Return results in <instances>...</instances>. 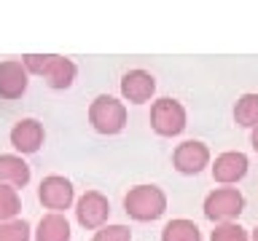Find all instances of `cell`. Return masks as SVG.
<instances>
[{
  "label": "cell",
  "mask_w": 258,
  "mask_h": 241,
  "mask_svg": "<svg viewBox=\"0 0 258 241\" xmlns=\"http://www.w3.org/2000/svg\"><path fill=\"white\" fill-rule=\"evenodd\" d=\"M22 64L27 72L43 75L51 88H70L73 80H76V72H78V67L70 59L56 56V54H24Z\"/></svg>",
  "instance_id": "obj_1"
},
{
  "label": "cell",
  "mask_w": 258,
  "mask_h": 241,
  "mask_svg": "<svg viewBox=\"0 0 258 241\" xmlns=\"http://www.w3.org/2000/svg\"><path fill=\"white\" fill-rule=\"evenodd\" d=\"M124 209L137 222H153L167 212V196L159 185H137L124 196Z\"/></svg>",
  "instance_id": "obj_2"
},
{
  "label": "cell",
  "mask_w": 258,
  "mask_h": 241,
  "mask_svg": "<svg viewBox=\"0 0 258 241\" xmlns=\"http://www.w3.org/2000/svg\"><path fill=\"white\" fill-rule=\"evenodd\" d=\"M89 124L100 134H118L126 126V107L110 94H100L89 104Z\"/></svg>",
  "instance_id": "obj_3"
},
{
  "label": "cell",
  "mask_w": 258,
  "mask_h": 241,
  "mask_svg": "<svg viewBox=\"0 0 258 241\" xmlns=\"http://www.w3.org/2000/svg\"><path fill=\"white\" fill-rule=\"evenodd\" d=\"M202 209H205L207 220H213L215 225L234 222L242 212H245V196H242L237 188H215V190L207 193Z\"/></svg>",
  "instance_id": "obj_4"
},
{
  "label": "cell",
  "mask_w": 258,
  "mask_h": 241,
  "mask_svg": "<svg viewBox=\"0 0 258 241\" xmlns=\"http://www.w3.org/2000/svg\"><path fill=\"white\" fill-rule=\"evenodd\" d=\"M151 129L159 137H177L185 129V107L172 96H161L151 104Z\"/></svg>",
  "instance_id": "obj_5"
},
{
  "label": "cell",
  "mask_w": 258,
  "mask_h": 241,
  "mask_svg": "<svg viewBox=\"0 0 258 241\" xmlns=\"http://www.w3.org/2000/svg\"><path fill=\"white\" fill-rule=\"evenodd\" d=\"M73 198H76V190H73V182L68 180V177L48 174L38 185V201L46 209H51L54 214H62L64 209H70Z\"/></svg>",
  "instance_id": "obj_6"
},
{
  "label": "cell",
  "mask_w": 258,
  "mask_h": 241,
  "mask_svg": "<svg viewBox=\"0 0 258 241\" xmlns=\"http://www.w3.org/2000/svg\"><path fill=\"white\" fill-rule=\"evenodd\" d=\"M108 214H110V204L100 190H86L76 204V220H78L81 228H86V230L105 228Z\"/></svg>",
  "instance_id": "obj_7"
},
{
  "label": "cell",
  "mask_w": 258,
  "mask_h": 241,
  "mask_svg": "<svg viewBox=\"0 0 258 241\" xmlns=\"http://www.w3.org/2000/svg\"><path fill=\"white\" fill-rule=\"evenodd\" d=\"M172 166L180 174H199L210 166V148L199 140H185L172 153Z\"/></svg>",
  "instance_id": "obj_8"
},
{
  "label": "cell",
  "mask_w": 258,
  "mask_h": 241,
  "mask_svg": "<svg viewBox=\"0 0 258 241\" xmlns=\"http://www.w3.org/2000/svg\"><path fill=\"white\" fill-rule=\"evenodd\" d=\"M247 169H250V161L245 153L226 150L213 161V180L221 185H237L239 180H245Z\"/></svg>",
  "instance_id": "obj_9"
},
{
  "label": "cell",
  "mask_w": 258,
  "mask_h": 241,
  "mask_svg": "<svg viewBox=\"0 0 258 241\" xmlns=\"http://www.w3.org/2000/svg\"><path fill=\"white\" fill-rule=\"evenodd\" d=\"M156 94V78L148 70H129L121 78V96L132 104H143Z\"/></svg>",
  "instance_id": "obj_10"
},
{
  "label": "cell",
  "mask_w": 258,
  "mask_h": 241,
  "mask_svg": "<svg viewBox=\"0 0 258 241\" xmlns=\"http://www.w3.org/2000/svg\"><path fill=\"white\" fill-rule=\"evenodd\" d=\"M43 137H46L43 124L35 118H22L19 124H14V129H11V145L22 153V156L38 153L40 145H43Z\"/></svg>",
  "instance_id": "obj_11"
},
{
  "label": "cell",
  "mask_w": 258,
  "mask_h": 241,
  "mask_svg": "<svg viewBox=\"0 0 258 241\" xmlns=\"http://www.w3.org/2000/svg\"><path fill=\"white\" fill-rule=\"evenodd\" d=\"M27 91V70L22 62L8 59L0 62V96L3 99H19Z\"/></svg>",
  "instance_id": "obj_12"
},
{
  "label": "cell",
  "mask_w": 258,
  "mask_h": 241,
  "mask_svg": "<svg viewBox=\"0 0 258 241\" xmlns=\"http://www.w3.org/2000/svg\"><path fill=\"white\" fill-rule=\"evenodd\" d=\"M30 182V166L22 156H11V153H3L0 156V185H8V188H24Z\"/></svg>",
  "instance_id": "obj_13"
},
{
  "label": "cell",
  "mask_w": 258,
  "mask_h": 241,
  "mask_svg": "<svg viewBox=\"0 0 258 241\" xmlns=\"http://www.w3.org/2000/svg\"><path fill=\"white\" fill-rule=\"evenodd\" d=\"M35 241H70V222L68 217L48 212L40 217L38 230H35Z\"/></svg>",
  "instance_id": "obj_14"
},
{
  "label": "cell",
  "mask_w": 258,
  "mask_h": 241,
  "mask_svg": "<svg viewBox=\"0 0 258 241\" xmlns=\"http://www.w3.org/2000/svg\"><path fill=\"white\" fill-rule=\"evenodd\" d=\"M161 241H202V233H199V225L194 220L177 217V220H169L164 225Z\"/></svg>",
  "instance_id": "obj_15"
},
{
  "label": "cell",
  "mask_w": 258,
  "mask_h": 241,
  "mask_svg": "<svg viewBox=\"0 0 258 241\" xmlns=\"http://www.w3.org/2000/svg\"><path fill=\"white\" fill-rule=\"evenodd\" d=\"M234 120L242 129H255L258 126V94H242L234 102Z\"/></svg>",
  "instance_id": "obj_16"
},
{
  "label": "cell",
  "mask_w": 258,
  "mask_h": 241,
  "mask_svg": "<svg viewBox=\"0 0 258 241\" xmlns=\"http://www.w3.org/2000/svg\"><path fill=\"white\" fill-rule=\"evenodd\" d=\"M22 212V201L19 193L8 185H0V222H11L16 220V214Z\"/></svg>",
  "instance_id": "obj_17"
},
{
  "label": "cell",
  "mask_w": 258,
  "mask_h": 241,
  "mask_svg": "<svg viewBox=\"0 0 258 241\" xmlns=\"http://www.w3.org/2000/svg\"><path fill=\"white\" fill-rule=\"evenodd\" d=\"M210 241H250V236L239 222H221L210 233Z\"/></svg>",
  "instance_id": "obj_18"
},
{
  "label": "cell",
  "mask_w": 258,
  "mask_h": 241,
  "mask_svg": "<svg viewBox=\"0 0 258 241\" xmlns=\"http://www.w3.org/2000/svg\"><path fill=\"white\" fill-rule=\"evenodd\" d=\"M0 241H30V222L27 220L0 222Z\"/></svg>",
  "instance_id": "obj_19"
},
{
  "label": "cell",
  "mask_w": 258,
  "mask_h": 241,
  "mask_svg": "<svg viewBox=\"0 0 258 241\" xmlns=\"http://www.w3.org/2000/svg\"><path fill=\"white\" fill-rule=\"evenodd\" d=\"M92 241H132V230L126 225H105L92 236Z\"/></svg>",
  "instance_id": "obj_20"
},
{
  "label": "cell",
  "mask_w": 258,
  "mask_h": 241,
  "mask_svg": "<svg viewBox=\"0 0 258 241\" xmlns=\"http://www.w3.org/2000/svg\"><path fill=\"white\" fill-rule=\"evenodd\" d=\"M250 145H253V150L258 153V126L253 129V132H250Z\"/></svg>",
  "instance_id": "obj_21"
},
{
  "label": "cell",
  "mask_w": 258,
  "mask_h": 241,
  "mask_svg": "<svg viewBox=\"0 0 258 241\" xmlns=\"http://www.w3.org/2000/svg\"><path fill=\"white\" fill-rule=\"evenodd\" d=\"M250 241H258V225L253 228V233H250Z\"/></svg>",
  "instance_id": "obj_22"
}]
</instances>
